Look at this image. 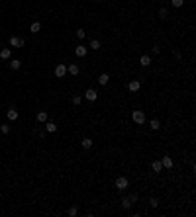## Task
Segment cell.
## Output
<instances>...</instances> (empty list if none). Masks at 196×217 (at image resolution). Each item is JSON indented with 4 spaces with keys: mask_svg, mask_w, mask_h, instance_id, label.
Returning a JSON list of instances; mask_svg holds the SVG:
<instances>
[{
    "mask_svg": "<svg viewBox=\"0 0 196 217\" xmlns=\"http://www.w3.org/2000/svg\"><path fill=\"white\" fill-rule=\"evenodd\" d=\"M39 30H41V24H39V22H33L32 26H30V31H32V33H37Z\"/></svg>",
    "mask_w": 196,
    "mask_h": 217,
    "instance_id": "18",
    "label": "cell"
},
{
    "mask_svg": "<svg viewBox=\"0 0 196 217\" xmlns=\"http://www.w3.org/2000/svg\"><path fill=\"white\" fill-rule=\"evenodd\" d=\"M85 98L88 100V102H94V100L98 98V92H96V90H94V88H88V90H86V92H85Z\"/></svg>",
    "mask_w": 196,
    "mask_h": 217,
    "instance_id": "4",
    "label": "cell"
},
{
    "mask_svg": "<svg viewBox=\"0 0 196 217\" xmlns=\"http://www.w3.org/2000/svg\"><path fill=\"white\" fill-rule=\"evenodd\" d=\"M149 203H151V206H153V207H157V206H159V199H155V198H151V202H149Z\"/></svg>",
    "mask_w": 196,
    "mask_h": 217,
    "instance_id": "29",
    "label": "cell"
},
{
    "mask_svg": "<svg viewBox=\"0 0 196 217\" xmlns=\"http://www.w3.org/2000/svg\"><path fill=\"white\" fill-rule=\"evenodd\" d=\"M139 88H141V82L139 80H131L130 84H128V90H130V92H137Z\"/></svg>",
    "mask_w": 196,
    "mask_h": 217,
    "instance_id": "9",
    "label": "cell"
},
{
    "mask_svg": "<svg viewBox=\"0 0 196 217\" xmlns=\"http://www.w3.org/2000/svg\"><path fill=\"white\" fill-rule=\"evenodd\" d=\"M67 213H69L71 217H75V215L78 213V209H77V207H69V211H67Z\"/></svg>",
    "mask_w": 196,
    "mask_h": 217,
    "instance_id": "27",
    "label": "cell"
},
{
    "mask_svg": "<svg viewBox=\"0 0 196 217\" xmlns=\"http://www.w3.org/2000/svg\"><path fill=\"white\" fill-rule=\"evenodd\" d=\"M20 66H22V61H20V59H12L10 61V69L12 70H18Z\"/></svg>",
    "mask_w": 196,
    "mask_h": 217,
    "instance_id": "15",
    "label": "cell"
},
{
    "mask_svg": "<svg viewBox=\"0 0 196 217\" xmlns=\"http://www.w3.org/2000/svg\"><path fill=\"white\" fill-rule=\"evenodd\" d=\"M90 49H92V51H98V49H100V41L98 39H92V41H90Z\"/></svg>",
    "mask_w": 196,
    "mask_h": 217,
    "instance_id": "21",
    "label": "cell"
},
{
    "mask_svg": "<svg viewBox=\"0 0 196 217\" xmlns=\"http://www.w3.org/2000/svg\"><path fill=\"white\" fill-rule=\"evenodd\" d=\"M10 45H12V47H24V39H22V37H18V35H12L10 37Z\"/></svg>",
    "mask_w": 196,
    "mask_h": 217,
    "instance_id": "5",
    "label": "cell"
},
{
    "mask_svg": "<svg viewBox=\"0 0 196 217\" xmlns=\"http://www.w3.org/2000/svg\"><path fill=\"white\" fill-rule=\"evenodd\" d=\"M6 118L10 119V121H16V119L20 118V114H18V110H14V108H10V110L6 112Z\"/></svg>",
    "mask_w": 196,
    "mask_h": 217,
    "instance_id": "7",
    "label": "cell"
},
{
    "mask_svg": "<svg viewBox=\"0 0 196 217\" xmlns=\"http://www.w3.org/2000/svg\"><path fill=\"white\" fill-rule=\"evenodd\" d=\"M78 70H81V69H78V65H69V66H67V73L73 74V76H77Z\"/></svg>",
    "mask_w": 196,
    "mask_h": 217,
    "instance_id": "13",
    "label": "cell"
},
{
    "mask_svg": "<svg viewBox=\"0 0 196 217\" xmlns=\"http://www.w3.org/2000/svg\"><path fill=\"white\" fill-rule=\"evenodd\" d=\"M130 202H131V203L137 202V194H131V196H130Z\"/></svg>",
    "mask_w": 196,
    "mask_h": 217,
    "instance_id": "30",
    "label": "cell"
},
{
    "mask_svg": "<svg viewBox=\"0 0 196 217\" xmlns=\"http://www.w3.org/2000/svg\"><path fill=\"white\" fill-rule=\"evenodd\" d=\"M108 82H110V74H108V73H102V74L98 76V84H100V86H106Z\"/></svg>",
    "mask_w": 196,
    "mask_h": 217,
    "instance_id": "8",
    "label": "cell"
},
{
    "mask_svg": "<svg viewBox=\"0 0 196 217\" xmlns=\"http://www.w3.org/2000/svg\"><path fill=\"white\" fill-rule=\"evenodd\" d=\"M161 164H163V168H173V164H174V162H173V158H171V157H163V160H161Z\"/></svg>",
    "mask_w": 196,
    "mask_h": 217,
    "instance_id": "10",
    "label": "cell"
},
{
    "mask_svg": "<svg viewBox=\"0 0 196 217\" xmlns=\"http://www.w3.org/2000/svg\"><path fill=\"white\" fill-rule=\"evenodd\" d=\"M128 186H130V180H128L126 176H118L116 178V188H118V190H126Z\"/></svg>",
    "mask_w": 196,
    "mask_h": 217,
    "instance_id": "2",
    "label": "cell"
},
{
    "mask_svg": "<svg viewBox=\"0 0 196 217\" xmlns=\"http://www.w3.org/2000/svg\"><path fill=\"white\" fill-rule=\"evenodd\" d=\"M131 119H133V121H135L137 125H143V123H145V114H143L141 110H133Z\"/></svg>",
    "mask_w": 196,
    "mask_h": 217,
    "instance_id": "1",
    "label": "cell"
},
{
    "mask_svg": "<svg viewBox=\"0 0 196 217\" xmlns=\"http://www.w3.org/2000/svg\"><path fill=\"white\" fill-rule=\"evenodd\" d=\"M151 170H153V172H161V170H163L161 160H153V162H151Z\"/></svg>",
    "mask_w": 196,
    "mask_h": 217,
    "instance_id": "12",
    "label": "cell"
},
{
    "mask_svg": "<svg viewBox=\"0 0 196 217\" xmlns=\"http://www.w3.org/2000/svg\"><path fill=\"white\" fill-rule=\"evenodd\" d=\"M65 74H67V66L63 65V63H59V65L55 66V76L57 78H63Z\"/></svg>",
    "mask_w": 196,
    "mask_h": 217,
    "instance_id": "3",
    "label": "cell"
},
{
    "mask_svg": "<svg viewBox=\"0 0 196 217\" xmlns=\"http://www.w3.org/2000/svg\"><path fill=\"white\" fill-rule=\"evenodd\" d=\"M81 145H82V149H90V147H92V141L86 137V139H82V141H81Z\"/></svg>",
    "mask_w": 196,
    "mask_h": 217,
    "instance_id": "19",
    "label": "cell"
},
{
    "mask_svg": "<svg viewBox=\"0 0 196 217\" xmlns=\"http://www.w3.org/2000/svg\"><path fill=\"white\" fill-rule=\"evenodd\" d=\"M37 121H39V123L47 121V112H37Z\"/></svg>",
    "mask_w": 196,
    "mask_h": 217,
    "instance_id": "17",
    "label": "cell"
},
{
    "mask_svg": "<svg viewBox=\"0 0 196 217\" xmlns=\"http://www.w3.org/2000/svg\"><path fill=\"white\" fill-rule=\"evenodd\" d=\"M139 65L141 66H149V65H151V57H149V55H141L139 57Z\"/></svg>",
    "mask_w": 196,
    "mask_h": 217,
    "instance_id": "11",
    "label": "cell"
},
{
    "mask_svg": "<svg viewBox=\"0 0 196 217\" xmlns=\"http://www.w3.org/2000/svg\"><path fill=\"white\" fill-rule=\"evenodd\" d=\"M10 55H12L10 47H4L2 51H0V59H10Z\"/></svg>",
    "mask_w": 196,
    "mask_h": 217,
    "instance_id": "16",
    "label": "cell"
},
{
    "mask_svg": "<svg viewBox=\"0 0 196 217\" xmlns=\"http://www.w3.org/2000/svg\"><path fill=\"white\" fill-rule=\"evenodd\" d=\"M131 206H133V203L130 202V198H124V199H122V207H124V209H130Z\"/></svg>",
    "mask_w": 196,
    "mask_h": 217,
    "instance_id": "20",
    "label": "cell"
},
{
    "mask_svg": "<svg viewBox=\"0 0 196 217\" xmlns=\"http://www.w3.org/2000/svg\"><path fill=\"white\" fill-rule=\"evenodd\" d=\"M45 129H47L49 133H55L57 131V123H53V121H49V119H47V121H45Z\"/></svg>",
    "mask_w": 196,
    "mask_h": 217,
    "instance_id": "14",
    "label": "cell"
},
{
    "mask_svg": "<svg viewBox=\"0 0 196 217\" xmlns=\"http://www.w3.org/2000/svg\"><path fill=\"white\" fill-rule=\"evenodd\" d=\"M159 127H161V121H159V119H151V129H153V131H157Z\"/></svg>",
    "mask_w": 196,
    "mask_h": 217,
    "instance_id": "22",
    "label": "cell"
},
{
    "mask_svg": "<svg viewBox=\"0 0 196 217\" xmlns=\"http://www.w3.org/2000/svg\"><path fill=\"white\" fill-rule=\"evenodd\" d=\"M77 37H78V39H85V37H86V31H85V30H77Z\"/></svg>",
    "mask_w": 196,
    "mask_h": 217,
    "instance_id": "25",
    "label": "cell"
},
{
    "mask_svg": "<svg viewBox=\"0 0 196 217\" xmlns=\"http://www.w3.org/2000/svg\"><path fill=\"white\" fill-rule=\"evenodd\" d=\"M73 104H75V106H81V104H82V98H81V96H75V98H73Z\"/></svg>",
    "mask_w": 196,
    "mask_h": 217,
    "instance_id": "26",
    "label": "cell"
},
{
    "mask_svg": "<svg viewBox=\"0 0 196 217\" xmlns=\"http://www.w3.org/2000/svg\"><path fill=\"white\" fill-rule=\"evenodd\" d=\"M86 53H88V49H86L85 45H77V47H75V55H77V57H81V59L86 55Z\"/></svg>",
    "mask_w": 196,
    "mask_h": 217,
    "instance_id": "6",
    "label": "cell"
},
{
    "mask_svg": "<svg viewBox=\"0 0 196 217\" xmlns=\"http://www.w3.org/2000/svg\"><path fill=\"white\" fill-rule=\"evenodd\" d=\"M159 16H161V18H167V8H161V10H159Z\"/></svg>",
    "mask_w": 196,
    "mask_h": 217,
    "instance_id": "28",
    "label": "cell"
},
{
    "mask_svg": "<svg viewBox=\"0 0 196 217\" xmlns=\"http://www.w3.org/2000/svg\"><path fill=\"white\" fill-rule=\"evenodd\" d=\"M0 131H2V133H10V125H8V123H2V125H0Z\"/></svg>",
    "mask_w": 196,
    "mask_h": 217,
    "instance_id": "24",
    "label": "cell"
},
{
    "mask_svg": "<svg viewBox=\"0 0 196 217\" xmlns=\"http://www.w3.org/2000/svg\"><path fill=\"white\" fill-rule=\"evenodd\" d=\"M171 4H173L174 8H181L182 4H184V0H171Z\"/></svg>",
    "mask_w": 196,
    "mask_h": 217,
    "instance_id": "23",
    "label": "cell"
}]
</instances>
